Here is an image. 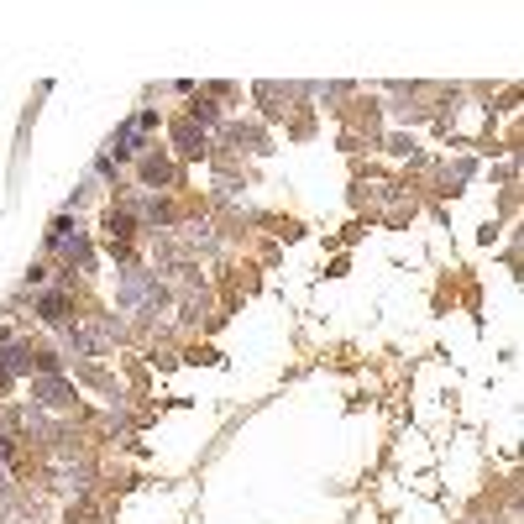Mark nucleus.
<instances>
[{
    "mask_svg": "<svg viewBox=\"0 0 524 524\" xmlns=\"http://www.w3.org/2000/svg\"><path fill=\"white\" fill-rule=\"evenodd\" d=\"M116 299H121V310H157V299H163V289H157V278L152 273H126L121 278V289H116Z\"/></svg>",
    "mask_w": 524,
    "mask_h": 524,
    "instance_id": "nucleus-1",
    "label": "nucleus"
},
{
    "mask_svg": "<svg viewBox=\"0 0 524 524\" xmlns=\"http://www.w3.org/2000/svg\"><path fill=\"white\" fill-rule=\"evenodd\" d=\"M37 394H43V404H52V409H58V404H69V388H63V383H37Z\"/></svg>",
    "mask_w": 524,
    "mask_h": 524,
    "instance_id": "nucleus-2",
    "label": "nucleus"
},
{
    "mask_svg": "<svg viewBox=\"0 0 524 524\" xmlns=\"http://www.w3.org/2000/svg\"><path fill=\"white\" fill-rule=\"evenodd\" d=\"M205 137H194V126H179V152H199Z\"/></svg>",
    "mask_w": 524,
    "mask_h": 524,
    "instance_id": "nucleus-3",
    "label": "nucleus"
}]
</instances>
